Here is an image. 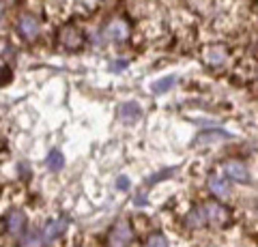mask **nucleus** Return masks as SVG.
<instances>
[{
  "label": "nucleus",
  "instance_id": "1",
  "mask_svg": "<svg viewBox=\"0 0 258 247\" xmlns=\"http://www.w3.org/2000/svg\"><path fill=\"white\" fill-rule=\"evenodd\" d=\"M134 241V230L129 226V221L120 219L118 224L112 228V232L108 236V247H129Z\"/></svg>",
  "mask_w": 258,
  "mask_h": 247
},
{
  "label": "nucleus",
  "instance_id": "2",
  "mask_svg": "<svg viewBox=\"0 0 258 247\" xmlns=\"http://www.w3.org/2000/svg\"><path fill=\"white\" fill-rule=\"evenodd\" d=\"M205 211H207V224H211V226H215V228H222V226H226V224L230 221L228 209H226V206H222L217 200L207 202V204H205Z\"/></svg>",
  "mask_w": 258,
  "mask_h": 247
},
{
  "label": "nucleus",
  "instance_id": "3",
  "mask_svg": "<svg viewBox=\"0 0 258 247\" xmlns=\"http://www.w3.org/2000/svg\"><path fill=\"white\" fill-rule=\"evenodd\" d=\"M58 41L67 47V50H80V47L84 45V35L80 28L67 24V26H62L58 30Z\"/></svg>",
  "mask_w": 258,
  "mask_h": 247
},
{
  "label": "nucleus",
  "instance_id": "4",
  "mask_svg": "<svg viewBox=\"0 0 258 247\" xmlns=\"http://www.w3.org/2000/svg\"><path fill=\"white\" fill-rule=\"evenodd\" d=\"M39 30H41V24H39V20L35 18V15H20L18 20V33L24 37V39H35L39 35Z\"/></svg>",
  "mask_w": 258,
  "mask_h": 247
},
{
  "label": "nucleus",
  "instance_id": "5",
  "mask_svg": "<svg viewBox=\"0 0 258 247\" xmlns=\"http://www.w3.org/2000/svg\"><path fill=\"white\" fill-rule=\"evenodd\" d=\"M209 191L215 196V198H228L230 196V181L228 177H222V174H211L207 181Z\"/></svg>",
  "mask_w": 258,
  "mask_h": 247
},
{
  "label": "nucleus",
  "instance_id": "6",
  "mask_svg": "<svg viewBox=\"0 0 258 247\" xmlns=\"http://www.w3.org/2000/svg\"><path fill=\"white\" fill-rule=\"evenodd\" d=\"M224 172H226V177L237 181V183H247L249 181V170L245 168V163H241V161H226Z\"/></svg>",
  "mask_w": 258,
  "mask_h": 247
},
{
  "label": "nucleus",
  "instance_id": "7",
  "mask_svg": "<svg viewBox=\"0 0 258 247\" xmlns=\"http://www.w3.org/2000/svg\"><path fill=\"white\" fill-rule=\"evenodd\" d=\"M106 35H108V39H112V41L123 43L125 39L129 37V26H127V22H125V20H112V22L108 24V28H106Z\"/></svg>",
  "mask_w": 258,
  "mask_h": 247
},
{
  "label": "nucleus",
  "instance_id": "8",
  "mask_svg": "<svg viewBox=\"0 0 258 247\" xmlns=\"http://www.w3.org/2000/svg\"><path fill=\"white\" fill-rule=\"evenodd\" d=\"M5 228L11 236H18L22 230L26 228V217H24V213L22 211H11L5 219Z\"/></svg>",
  "mask_w": 258,
  "mask_h": 247
},
{
  "label": "nucleus",
  "instance_id": "9",
  "mask_svg": "<svg viewBox=\"0 0 258 247\" xmlns=\"http://www.w3.org/2000/svg\"><path fill=\"white\" fill-rule=\"evenodd\" d=\"M64 226H67V219H50V221H47L45 228H43V232H41L43 243H52L54 238H58L62 234Z\"/></svg>",
  "mask_w": 258,
  "mask_h": 247
},
{
  "label": "nucleus",
  "instance_id": "10",
  "mask_svg": "<svg viewBox=\"0 0 258 247\" xmlns=\"http://www.w3.org/2000/svg\"><path fill=\"white\" fill-rule=\"evenodd\" d=\"M226 56H228V50H226L224 45H211V47H207V52H205V60H207V65H211V67L224 65Z\"/></svg>",
  "mask_w": 258,
  "mask_h": 247
},
{
  "label": "nucleus",
  "instance_id": "11",
  "mask_svg": "<svg viewBox=\"0 0 258 247\" xmlns=\"http://www.w3.org/2000/svg\"><path fill=\"white\" fill-rule=\"evenodd\" d=\"M185 226L191 228V230H198L207 226V211L205 206H194V209L187 213V217H185Z\"/></svg>",
  "mask_w": 258,
  "mask_h": 247
},
{
  "label": "nucleus",
  "instance_id": "12",
  "mask_svg": "<svg viewBox=\"0 0 258 247\" xmlns=\"http://www.w3.org/2000/svg\"><path fill=\"white\" fill-rule=\"evenodd\" d=\"M118 116H120V121L123 123H134V121H138L140 118V106L138 103H123V106L118 108Z\"/></svg>",
  "mask_w": 258,
  "mask_h": 247
},
{
  "label": "nucleus",
  "instance_id": "13",
  "mask_svg": "<svg viewBox=\"0 0 258 247\" xmlns=\"http://www.w3.org/2000/svg\"><path fill=\"white\" fill-rule=\"evenodd\" d=\"M45 166L50 168L52 172H58L62 166H64V159H62V153L60 150H50V155L45 159Z\"/></svg>",
  "mask_w": 258,
  "mask_h": 247
},
{
  "label": "nucleus",
  "instance_id": "14",
  "mask_svg": "<svg viewBox=\"0 0 258 247\" xmlns=\"http://www.w3.org/2000/svg\"><path fill=\"white\" fill-rule=\"evenodd\" d=\"M176 84V77L174 75H168V77H161L157 79L155 84H153V93L155 95H161V93H166V91H170L172 86Z\"/></svg>",
  "mask_w": 258,
  "mask_h": 247
},
{
  "label": "nucleus",
  "instance_id": "15",
  "mask_svg": "<svg viewBox=\"0 0 258 247\" xmlns=\"http://www.w3.org/2000/svg\"><path fill=\"white\" fill-rule=\"evenodd\" d=\"M226 133L224 131H209V133H200L196 138V144H211L213 140H224Z\"/></svg>",
  "mask_w": 258,
  "mask_h": 247
},
{
  "label": "nucleus",
  "instance_id": "16",
  "mask_svg": "<svg viewBox=\"0 0 258 247\" xmlns=\"http://www.w3.org/2000/svg\"><path fill=\"white\" fill-rule=\"evenodd\" d=\"M43 243V238H41V234L37 232V230H30V232L24 236V241H22V247H39Z\"/></svg>",
  "mask_w": 258,
  "mask_h": 247
},
{
  "label": "nucleus",
  "instance_id": "17",
  "mask_svg": "<svg viewBox=\"0 0 258 247\" xmlns=\"http://www.w3.org/2000/svg\"><path fill=\"white\" fill-rule=\"evenodd\" d=\"M147 247H168V241H166V236L164 234H151L149 236V241H147Z\"/></svg>",
  "mask_w": 258,
  "mask_h": 247
},
{
  "label": "nucleus",
  "instance_id": "18",
  "mask_svg": "<svg viewBox=\"0 0 258 247\" xmlns=\"http://www.w3.org/2000/svg\"><path fill=\"white\" fill-rule=\"evenodd\" d=\"M3 22H5V7L0 3V26H3Z\"/></svg>",
  "mask_w": 258,
  "mask_h": 247
},
{
  "label": "nucleus",
  "instance_id": "19",
  "mask_svg": "<svg viewBox=\"0 0 258 247\" xmlns=\"http://www.w3.org/2000/svg\"><path fill=\"white\" fill-rule=\"evenodd\" d=\"M125 67V62H114V65H112V69L114 71H118V69H123Z\"/></svg>",
  "mask_w": 258,
  "mask_h": 247
},
{
  "label": "nucleus",
  "instance_id": "20",
  "mask_svg": "<svg viewBox=\"0 0 258 247\" xmlns=\"http://www.w3.org/2000/svg\"><path fill=\"white\" fill-rule=\"evenodd\" d=\"M118 187H127V181L125 179H118Z\"/></svg>",
  "mask_w": 258,
  "mask_h": 247
}]
</instances>
